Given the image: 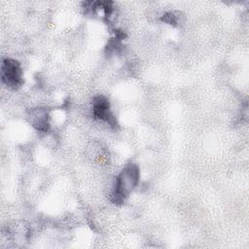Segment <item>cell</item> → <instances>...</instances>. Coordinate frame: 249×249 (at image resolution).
Listing matches in <instances>:
<instances>
[{
    "mask_svg": "<svg viewBox=\"0 0 249 249\" xmlns=\"http://www.w3.org/2000/svg\"><path fill=\"white\" fill-rule=\"evenodd\" d=\"M138 180H139L138 167L133 163L126 165L117 177L115 190L113 193L114 200L116 202L123 201L137 185Z\"/></svg>",
    "mask_w": 249,
    "mask_h": 249,
    "instance_id": "obj_1",
    "label": "cell"
},
{
    "mask_svg": "<svg viewBox=\"0 0 249 249\" xmlns=\"http://www.w3.org/2000/svg\"><path fill=\"white\" fill-rule=\"evenodd\" d=\"M22 72L20 65L18 61L6 58L1 64V79L5 85L10 88L16 89L22 83Z\"/></svg>",
    "mask_w": 249,
    "mask_h": 249,
    "instance_id": "obj_2",
    "label": "cell"
},
{
    "mask_svg": "<svg viewBox=\"0 0 249 249\" xmlns=\"http://www.w3.org/2000/svg\"><path fill=\"white\" fill-rule=\"evenodd\" d=\"M110 105L108 100L104 96H97L93 100V114L96 118L106 121V122H111L112 116L110 115Z\"/></svg>",
    "mask_w": 249,
    "mask_h": 249,
    "instance_id": "obj_3",
    "label": "cell"
},
{
    "mask_svg": "<svg viewBox=\"0 0 249 249\" xmlns=\"http://www.w3.org/2000/svg\"><path fill=\"white\" fill-rule=\"evenodd\" d=\"M31 121L33 125L38 129V130H47L48 125H49V122H48V114L46 111L44 110H37L34 111L31 114Z\"/></svg>",
    "mask_w": 249,
    "mask_h": 249,
    "instance_id": "obj_4",
    "label": "cell"
}]
</instances>
